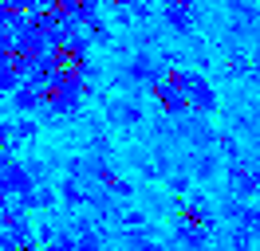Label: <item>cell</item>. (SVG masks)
Returning a JSON list of instances; mask_svg holds the SVG:
<instances>
[{
	"label": "cell",
	"mask_w": 260,
	"mask_h": 251,
	"mask_svg": "<svg viewBox=\"0 0 260 251\" xmlns=\"http://www.w3.org/2000/svg\"><path fill=\"white\" fill-rule=\"evenodd\" d=\"M185 102H189V114L197 118H209L213 110H217V91L209 87V78L189 71V82H185Z\"/></svg>",
	"instance_id": "obj_1"
},
{
	"label": "cell",
	"mask_w": 260,
	"mask_h": 251,
	"mask_svg": "<svg viewBox=\"0 0 260 251\" xmlns=\"http://www.w3.org/2000/svg\"><path fill=\"white\" fill-rule=\"evenodd\" d=\"M150 94L158 98V106H162L166 114H170V118H185V114H189V102H185V91H178V87H174V82H170L166 75L158 78L154 87H150Z\"/></svg>",
	"instance_id": "obj_2"
},
{
	"label": "cell",
	"mask_w": 260,
	"mask_h": 251,
	"mask_svg": "<svg viewBox=\"0 0 260 251\" xmlns=\"http://www.w3.org/2000/svg\"><path fill=\"white\" fill-rule=\"evenodd\" d=\"M162 20L178 35H189L193 31V0H170V4H162Z\"/></svg>",
	"instance_id": "obj_3"
},
{
	"label": "cell",
	"mask_w": 260,
	"mask_h": 251,
	"mask_svg": "<svg viewBox=\"0 0 260 251\" xmlns=\"http://www.w3.org/2000/svg\"><path fill=\"white\" fill-rule=\"evenodd\" d=\"M126 75L134 78V82H142V87H154L158 78H162V67L154 63V55H134V63H126Z\"/></svg>",
	"instance_id": "obj_4"
},
{
	"label": "cell",
	"mask_w": 260,
	"mask_h": 251,
	"mask_svg": "<svg viewBox=\"0 0 260 251\" xmlns=\"http://www.w3.org/2000/svg\"><path fill=\"white\" fill-rule=\"evenodd\" d=\"M181 224H189V228H201V232H209L213 228V208L201 196H189V204L181 208Z\"/></svg>",
	"instance_id": "obj_5"
},
{
	"label": "cell",
	"mask_w": 260,
	"mask_h": 251,
	"mask_svg": "<svg viewBox=\"0 0 260 251\" xmlns=\"http://www.w3.org/2000/svg\"><path fill=\"white\" fill-rule=\"evenodd\" d=\"M229 185H233L237 196H252V192H260V173H248V169H241V165L233 161V169H229Z\"/></svg>",
	"instance_id": "obj_6"
},
{
	"label": "cell",
	"mask_w": 260,
	"mask_h": 251,
	"mask_svg": "<svg viewBox=\"0 0 260 251\" xmlns=\"http://www.w3.org/2000/svg\"><path fill=\"white\" fill-rule=\"evenodd\" d=\"M174 243L181 251H205L209 243V232H201V228H189V224H178V232H174Z\"/></svg>",
	"instance_id": "obj_7"
},
{
	"label": "cell",
	"mask_w": 260,
	"mask_h": 251,
	"mask_svg": "<svg viewBox=\"0 0 260 251\" xmlns=\"http://www.w3.org/2000/svg\"><path fill=\"white\" fill-rule=\"evenodd\" d=\"M111 122L114 126H138V122H142V106L118 98V102H111Z\"/></svg>",
	"instance_id": "obj_8"
},
{
	"label": "cell",
	"mask_w": 260,
	"mask_h": 251,
	"mask_svg": "<svg viewBox=\"0 0 260 251\" xmlns=\"http://www.w3.org/2000/svg\"><path fill=\"white\" fill-rule=\"evenodd\" d=\"M193 173L201 177V181H209L213 173H217V157H213V153H197V165H193Z\"/></svg>",
	"instance_id": "obj_9"
},
{
	"label": "cell",
	"mask_w": 260,
	"mask_h": 251,
	"mask_svg": "<svg viewBox=\"0 0 260 251\" xmlns=\"http://www.w3.org/2000/svg\"><path fill=\"white\" fill-rule=\"evenodd\" d=\"M91 39H99V44H111V31H107V24L91 20Z\"/></svg>",
	"instance_id": "obj_10"
},
{
	"label": "cell",
	"mask_w": 260,
	"mask_h": 251,
	"mask_svg": "<svg viewBox=\"0 0 260 251\" xmlns=\"http://www.w3.org/2000/svg\"><path fill=\"white\" fill-rule=\"evenodd\" d=\"M217 145H221V153H225L229 161H237V141L233 138H217Z\"/></svg>",
	"instance_id": "obj_11"
},
{
	"label": "cell",
	"mask_w": 260,
	"mask_h": 251,
	"mask_svg": "<svg viewBox=\"0 0 260 251\" xmlns=\"http://www.w3.org/2000/svg\"><path fill=\"white\" fill-rule=\"evenodd\" d=\"M142 224H146V212L130 208V212H126V228H142Z\"/></svg>",
	"instance_id": "obj_12"
},
{
	"label": "cell",
	"mask_w": 260,
	"mask_h": 251,
	"mask_svg": "<svg viewBox=\"0 0 260 251\" xmlns=\"http://www.w3.org/2000/svg\"><path fill=\"white\" fill-rule=\"evenodd\" d=\"M170 188H174V192H185V188H189V177H185V173H174V177H170Z\"/></svg>",
	"instance_id": "obj_13"
},
{
	"label": "cell",
	"mask_w": 260,
	"mask_h": 251,
	"mask_svg": "<svg viewBox=\"0 0 260 251\" xmlns=\"http://www.w3.org/2000/svg\"><path fill=\"white\" fill-rule=\"evenodd\" d=\"M111 192H114V196H130L134 185H130V181H111Z\"/></svg>",
	"instance_id": "obj_14"
},
{
	"label": "cell",
	"mask_w": 260,
	"mask_h": 251,
	"mask_svg": "<svg viewBox=\"0 0 260 251\" xmlns=\"http://www.w3.org/2000/svg\"><path fill=\"white\" fill-rule=\"evenodd\" d=\"M103 243H99V235H87V239H79V247L75 251H99Z\"/></svg>",
	"instance_id": "obj_15"
},
{
	"label": "cell",
	"mask_w": 260,
	"mask_h": 251,
	"mask_svg": "<svg viewBox=\"0 0 260 251\" xmlns=\"http://www.w3.org/2000/svg\"><path fill=\"white\" fill-rule=\"evenodd\" d=\"M55 251H75V243H71V239H63V243H55Z\"/></svg>",
	"instance_id": "obj_16"
},
{
	"label": "cell",
	"mask_w": 260,
	"mask_h": 251,
	"mask_svg": "<svg viewBox=\"0 0 260 251\" xmlns=\"http://www.w3.org/2000/svg\"><path fill=\"white\" fill-rule=\"evenodd\" d=\"M138 251H166V247H162V243H142Z\"/></svg>",
	"instance_id": "obj_17"
},
{
	"label": "cell",
	"mask_w": 260,
	"mask_h": 251,
	"mask_svg": "<svg viewBox=\"0 0 260 251\" xmlns=\"http://www.w3.org/2000/svg\"><path fill=\"white\" fill-rule=\"evenodd\" d=\"M111 4H118V8H130V4H134V0H111Z\"/></svg>",
	"instance_id": "obj_18"
},
{
	"label": "cell",
	"mask_w": 260,
	"mask_h": 251,
	"mask_svg": "<svg viewBox=\"0 0 260 251\" xmlns=\"http://www.w3.org/2000/svg\"><path fill=\"white\" fill-rule=\"evenodd\" d=\"M252 71H256V75H260V55H256V67H252Z\"/></svg>",
	"instance_id": "obj_19"
},
{
	"label": "cell",
	"mask_w": 260,
	"mask_h": 251,
	"mask_svg": "<svg viewBox=\"0 0 260 251\" xmlns=\"http://www.w3.org/2000/svg\"><path fill=\"white\" fill-rule=\"evenodd\" d=\"M256 196H260V192H256Z\"/></svg>",
	"instance_id": "obj_20"
}]
</instances>
